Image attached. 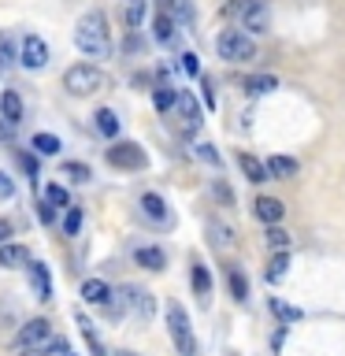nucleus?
Masks as SVG:
<instances>
[{"label": "nucleus", "instance_id": "nucleus-1", "mask_svg": "<svg viewBox=\"0 0 345 356\" xmlns=\"http://www.w3.org/2000/svg\"><path fill=\"white\" fill-rule=\"evenodd\" d=\"M74 44H78L82 56H89V60H108L111 30H108L104 11H86V15L74 22Z\"/></svg>", "mask_w": 345, "mask_h": 356}, {"label": "nucleus", "instance_id": "nucleus-2", "mask_svg": "<svg viewBox=\"0 0 345 356\" xmlns=\"http://www.w3.org/2000/svg\"><path fill=\"white\" fill-rule=\"evenodd\" d=\"M223 15L234 19L241 33H267V22H271V15H267V0H230L227 8H223Z\"/></svg>", "mask_w": 345, "mask_h": 356}, {"label": "nucleus", "instance_id": "nucleus-3", "mask_svg": "<svg viewBox=\"0 0 345 356\" xmlns=\"http://www.w3.org/2000/svg\"><path fill=\"white\" fill-rule=\"evenodd\" d=\"M63 86H67L71 97H89V93H97V89L108 86V74L93 63H74V67H67Z\"/></svg>", "mask_w": 345, "mask_h": 356}, {"label": "nucleus", "instance_id": "nucleus-4", "mask_svg": "<svg viewBox=\"0 0 345 356\" xmlns=\"http://www.w3.org/2000/svg\"><path fill=\"white\" fill-rule=\"evenodd\" d=\"M167 330H171V341H175L178 356H193V353H197L193 327H189V316H186V308L178 305V300H171V305H167Z\"/></svg>", "mask_w": 345, "mask_h": 356}, {"label": "nucleus", "instance_id": "nucleus-5", "mask_svg": "<svg viewBox=\"0 0 345 356\" xmlns=\"http://www.w3.org/2000/svg\"><path fill=\"white\" fill-rule=\"evenodd\" d=\"M216 52H219V60H227V63H245L256 56V41L241 30H223L216 38Z\"/></svg>", "mask_w": 345, "mask_h": 356}, {"label": "nucleus", "instance_id": "nucleus-6", "mask_svg": "<svg viewBox=\"0 0 345 356\" xmlns=\"http://www.w3.org/2000/svg\"><path fill=\"white\" fill-rule=\"evenodd\" d=\"M49 341H52V323L49 319H26L11 345H15L19 353H26V349H45Z\"/></svg>", "mask_w": 345, "mask_h": 356}, {"label": "nucleus", "instance_id": "nucleus-7", "mask_svg": "<svg viewBox=\"0 0 345 356\" xmlns=\"http://www.w3.org/2000/svg\"><path fill=\"white\" fill-rule=\"evenodd\" d=\"M108 163L119 167V171H141V167L149 163V156L141 152V145L119 141V145H111V149H108Z\"/></svg>", "mask_w": 345, "mask_h": 356}, {"label": "nucleus", "instance_id": "nucleus-8", "mask_svg": "<svg viewBox=\"0 0 345 356\" xmlns=\"http://www.w3.org/2000/svg\"><path fill=\"white\" fill-rule=\"evenodd\" d=\"M122 305L127 308H134V316L138 319H152V312H156V300H152V293L145 286H122Z\"/></svg>", "mask_w": 345, "mask_h": 356}, {"label": "nucleus", "instance_id": "nucleus-9", "mask_svg": "<svg viewBox=\"0 0 345 356\" xmlns=\"http://www.w3.org/2000/svg\"><path fill=\"white\" fill-rule=\"evenodd\" d=\"M141 211H145V219L156 222L160 230H171L175 227V216H171V208H167V200L160 193H145L141 197Z\"/></svg>", "mask_w": 345, "mask_h": 356}, {"label": "nucleus", "instance_id": "nucleus-10", "mask_svg": "<svg viewBox=\"0 0 345 356\" xmlns=\"http://www.w3.org/2000/svg\"><path fill=\"white\" fill-rule=\"evenodd\" d=\"M22 67H26V71H41V67H49V44H45L38 33H30L26 41H22Z\"/></svg>", "mask_w": 345, "mask_h": 356}, {"label": "nucleus", "instance_id": "nucleus-11", "mask_svg": "<svg viewBox=\"0 0 345 356\" xmlns=\"http://www.w3.org/2000/svg\"><path fill=\"white\" fill-rule=\"evenodd\" d=\"M175 108H178V115H182L186 138H193V134L200 130V108H197L193 93H178V97H175Z\"/></svg>", "mask_w": 345, "mask_h": 356}, {"label": "nucleus", "instance_id": "nucleus-12", "mask_svg": "<svg viewBox=\"0 0 345 356\" xmlns=\"http://www.w3.org/2000/svg\"><path fill=\"white\" fill-rule=\"evenodd\" d=\"M82 300L86 305H97V308H111V286L104 278H86L82 282Z\"/></svg>", "mask_w": 345, "mask_h": 356}, {"label": "nucleus", "instance_id": "nucleus-13", "mask_svg": "<svg viewBox=\"0 0 345 356\" xmlns=\"http://www.w3.org/2000/svg\"><path fill=\"white\" fill-rule=\"evenodd\" d=\"M252 211H256V219H260V222H267V227H278L282 216H286V204H282V200H275V197H256Z\"/></svg>", "mask_w": 345, "mask_h": 356}, {"label": "nucleus", "instance_id": "nucleus-14", "mask_svg": "<svg viewBox=\"0 0 345 356\" xmlns=\"http://www.w3.org/2000/svg\"><path fill=\"white\" fill-rule=\"evenodd\" d=\"M152 41L163 44V49H171V44L178 41V22H171L167 15L156 11V15H152Z\"/></svg>", "mask_w": 345, "mask_h": 356}, {"label": "nucleus", "instance_id": "nucleus-15", "mask_svg": "<svg viewBox=\"0 0 345 356\" xmlns=\"http://www.w3.org/2000/svg\"><path fill=\"white\" fill-rule=\"evenodd\" d=\"M156 11H160V15H167L171 22H189V19H193L189 0H156Z\"/></svg>", "mask_w": 345, "mask_h": 356}, {"label": "nucleus", "instance_id": "nucleus-16", "mask_svg": "<svg viewBox=\"0 0 345 356\" xmlns=\"http://www.w3.org/2000/svg\"><path fill=\"white\" fill-rule=\"evenodd\" d=\"M0 119H8L11 127L22 122V100H19L15 89H4V93H0Z\"/></svg>", "mask_w": 345, "mask_h": 356}, {"label": "nucleus", "instance_id": "nucleus-17", "mask_svg": "<svg viewBox=\"0 0 345 356\" xmlns=\"http://www.w3.org/2000/svg\"><path fill=\"white\" fill-rule=\"evenodd\" d=\"M264 171H267V178H297V160L294 156H271V160L264 163Z\"/></svg>", "mask_w": 345, "mask_h": 356}, {"label": "nucleus", "instance_id": "nucleus-18", "mask_svg": "<svg viewBox=\"0 0 345 356\" xmlns=\"http://www.w3.org/2000/svg\"><path fill=\"white\" fill-rule=\"evenodd\" d=\"M26 264H30L26 245H11V241L0 245V267H26Z\"/></svg>", "mask_w": 345, "mask_h": 356}, {"label": "nucleus", "instance_id": "nucleus-19", "mask_svg": "<svg viewBox=\"0 0 345 356\" xmlns=\"http://www.w3.org/2000/svg\"><path fill=\"white\" fill-rule=\"evenodd\" d=\"M134 260L141 267H149V271H163L167 267V256H163V249H156V245H141V249L134 252Z\"/></svg>", "mask_w": 345, "mask_h": 356}, {"label": "nucleus", "instance_id": "nucleus-20", "mask_svg": "<svg viewBox=\"0 0 345 356\" xmlns=\"http://www.w3.org/2000/svg\"><path fill=\"white\" fill-rule=\"evenodd\" d=\"M145 11H149V0H122V22H127V30H138L141 26Z\"/></svg>", "mask_w": 345, "mask_h": 356}, {"label": "nucleus", "instance_id": "nucleus-21", "mask_svg": "<svg viewBox=\"0 0 345 356\" xmlns=\"http://www.w3.org/2000/svg\"><path fill=\"white\" fill-rule=\"evenodd\" d=\"M238 167H241V171H245V178H249V182H256V186H264V182H267L264 160H256V156H249V152H241V156H238Z\"/></svg>", "mask_w": 345, "mask_h": 356}, {"label": "nucleus", "instance_id": "nucleus-22", "mask_svg": "<svg viewBox=\"0 0 345 356\" xmlns=\"http://www.w3.org/2000/svg\"><path fill=\"white\" fill-rule=\"evenodd\" d=\"M26 271H30V282H33V289H38V297L41 300H52V282H49L45 264H26Z\"/></svg>", "mask_w": 345, "mask_h": 356}, {"label": "nucleus", "instance_id": "nucleus-23", "mask_svg": "<svg viewBox=\"0 0 345 356\" xmlns=\"http://www.w3.org/2000/svg\"><path fill=\"white\" fill-rule=\"evenodd\" d=\"M93 127H97L100 138H115V134H119V115L111 108H100L93 115Z\"/></svg>", "mask_w": 345, "mask_h": 356}, {"label": "nucleus", "instance_id": "nucleus-24", "mask_svg": "<svg viewBox=\"0 0 345 356\" xmlns=\"http://www.w3.org/2000/svg\"><path fill=\"white\" fill-rule=\"evenodd\" d=\"M271 89H278V78L275 74H252V78H245V93H249V97H264V93H271Z\"/></svg>", "mask_w": 345, "mask_h": 356}, {"label": "nucleus", "instance_id": "nucleus-25", "mask_svg": "<svg viewBox=\"0 0 345 356\" xmlns=\"http://www.w3.org/2000/svg\"><path fill=\"white\" fill-rule=\"evenodd\" d=\"M208 241L216 245V249H234V230L227 227V222H208Z\"/></svg>", "mask_w": 345, "mask_h": 356}, {"label": "nucleus", "instance_id": "nucleus-26", "mask_svg": "<svg viewBox=\"0 0 345 356\" xmlns=\"http://www.w3.org/2000/svg\"><path fill=\"white\" fill-rule=\"evenodd\" d=\"M286 271H289V256L286 252H275L271 256V264H267V282H282V278H286Z\"/></svg>", "mask_w": 345, "mask_h": 356}, {"label": "nucleus", "instance_id": "nucleus-27", "mask_svg": "<svg viewBox=\"0 0 345 356\" xmlns=\"http://www.w3.org/2000/svg\"><path fill=\"white\" fill-rule=\"evenodd\" d=\"M33 152L38 156H56L60 152V138H56V134H33Z\"/></svg>", "mask_w": 345, "mask_h": 356}, {"label": "nucleus", "instance_id": "nucleus-28", "mask_svg": "<svg viewBox=\"0 0 345 356\" xmlns=\"http://www.w3.org/2000/svg\"><path fill=\"white\" fill-rule=\"evenodd\" d=\"M264 241H267V249H271V252H286L289 249V234L282 227H267Z\"/></svg>", "mask_w": 345, "mask_h": 356}, {"label": "nucleus", "instance_id": "nucleus-29", "mask_svg": "<svg viewBox=\"0 0 345 356\" xmlns=\"http://www.w3.org/2000/svg\"><path fill=\"white\" fill-rule=\"evenodd\" d=\"M271 312H275V316L278 319H282V323H297V319H305V312H300V308H294V305H286V300H271Z\"/></svg>", "mask_w": 345, "mask_h": 356}, {"label": "nucleus", "instance_id": "nucleus-30", "mask_svg": "<svg viewBox=\"0 0 345 356\" xmlns=\"http://www.w3.org/2000/svg\"><path fill=\"white\" fill-rule=\"evenodd\" d=\"M175 97H178V93H175L171 86H156V89H152V104L160 108V111H167V108H175Z\"/></svg>", "mask_w": 345, "mask_h": 356}, {"label": "nucleus", "instance_id": "nucleus-31", "mask_svg": "<svg viewBox=\"0 0 345 356\" xmlns=\"http://www.w3.org/2000/svg\"><path fill=\"white\" fill-rule=\"evenodd\" d=\"M178 71H182L186 78H200V60H197V52H182V56H178Z\"/></svg>", "mask_w": 345, "mask_h": 356}, {"label": "nucleus", "instance_id": "nucleus-32", "mask_svg": "<svg viewBox=\"0 0 345 356\" xmlns=\"http://www.w3.org/2000/svg\"><path fill=\"white\" fill-rule=\"evenodd\" d=\"M45 200H49L52 208H71V193H67L63 186H49L45 189Z\"/></svg>", "mask_w": 345, "mask_h": 356}, {"label": "nucleus", "instance_id": "nucleus-33", "mask_svg": "<svg viewBox=\"0 0 345 356\" xmlns=\"http://www.w3.org/2000/svg\"><path fill=\"white\" fill-rule=\"evenodd\" d=\"M11 60H15V44H11L8 33H0V71H8Z\"/></svg>", "mask_w": 345, "mask_h": 356}, {"label": "nucleus", "instance_id": "nucleus-34", "mask_svg": "<svg viewBox=\"0 0 345 356\" xmlns=\"http://www.w3.org/2000/svg\"><path fill=\"white\" fill-rule=\"evenodd\" d=\"M193 289H197L200 297H204L208 289H211V278H208V267H204V264H197V267H193Z\"/></svg>", "mask_w": 345, "mask_h": 356}, {"label": "nucleus", "instance_id": "nucleus-35", "mask_svg": "<svg viewBox=\"0 0 345 356\" xmlns=\"http://www.w3.org/2000/svg\"><path fill=\"white\" fill-rule=\"evenodd\" d=\"M230 293H234V300H245V297H249V282L241 278V271H230Z\"/></svg>", "mask_w": 345, "mask_h": 356}, {"label": "nucleus", "instance_id": "nucleus-36", "mask_svg": "<svg viewBox=\"0 0 345 356\" xmlns=\"http://www.w3.org/2000/svg\"><path fill=\"white\" fill-rule=\"evenodd\" d=\"M63 175L74 178V182H89V167H86V163H74V160L63 163Z\"/></svg>", "mask_w": 345, "mask_h": 356}, {"label": "nucleus", "instance_id": "nucleus-37", "mask_svg": "<svg viewBox=\"0 0 345 356\" xmlns=\"http://www.w3.org/2000/svg\"><path fill=\"white\" fill-rule=\"evenodd\" d=\"M78 227H82V211L71 208V211H67V219H63V230L67 234H78Z\"/></svg>", "mask_w": 345, "mask_h": 356}, {"label": "nucleus", "instance_id": "nucleus-38", "mask_svg": "<svg viewBox=\"0 0 345 356\" xmlns=\"http://www.w3.org/2000/svg\"><path fill=\"white\" fill-rule=\"evenodd\" d=\"M19 163H22V171H26V175L33 178V186H38V178H41V175H38V160H33V156H26V152H22V156H19Z\"/></svg>", "mask_w": 345, "mask_h": 356}, {"label": "nucleus", "instance_id": "nucleus-39", "mask_svg": "<svg viewBox=\"0 0 345 356\" xmlns=\"http://www.w3.org/2000/svg\"><path fill=\"white\" fill-rule=\"evenodd\" d=\"M197 156H200L204 163H216V167H219V152H216V145H197Z\"/></svg>", "mask_w": 345, "mask_h": 356}, {"label": "nucleus", "instance_id": "nucleus-40", "mask_svg": "<svg viewBox=\"0 0 345 356\" xmlns=\"http://www.w3.org/2000/svg\"><path fill=\"white\" fill-rule=\"evenodd\" d=\"M200 89H204V104L216 108V82H211V78H200Z\"/></svg>", "mask_w": 345, "mask_h": 356}, {"label": "nucleus", "instance_id": "nucleus-41", "mask_svg": "<svg viewBox=\"0 0 345 356\" xmlns=\"http://www.w3.org/2000/svg\"><path fill=\"white\" fill-rule=\"evenodd\" d=\"M11 197H15V182H11V178L0 171V200H11Z\"/></svg>", "mask_w": 345, "mask_h": 356}, {"label": "nucleus", "instance_id": "nucleus-42", "mask_svg": "<svg viewBox=\"0 0 345 356\" xmlns=\"http://www.w3.org/2000/svg\"><path fill=\"white\" fill-rule=\"evenodd\" d=\"M38 219H41V222H52V219H56V208L49 204V200H38Z\"/></svg>", "mask_w": 345, "mask_h": 356}, {"label": "nucleus", "instance_id": "nucleus-43", "mask_svg": "<svg viewBox=\"0 0 345 356\" xmlns=\"http://www.w3.org/2000/svg\"><path fill=\"white\" fill-rule=\"evenodd\" d=\"M211 189H216V193H219V200H223V204H234V197H230V189H227V186H223V182H219V178H216V186H211Z\"/></svg>", "mask_w": 345, "mask_h": 356}, {"label": "nucleus", "instance_id": "nucleus-44", "mask_svg": "<svg viewBox=\"0 0 345 356\" xmlns=\"http://www.w3.org/2000/svg\"><path fill=\"white\" fill-rule=\"evenodd\" d=\"M11 138H15V127L8 119H0V141H11Z\"/></svg>", "mask_w": 345, "mask_h": 356}, {"label": "nucleus", "instance_id": "nucleus-45", "mask_svg": "<svg viewBox=\"0 0 345 356\" xmlns=\"http://www.w3.org/2000/svg\"><path fill=\"white\" fill-rule=\"evenodd\" d=\"M282 341H286V327H282V330H278V334H275V338H271V349L278 353V349H282Z\"/></svg>", "mask_w": 345, "mask_h": 356}, {"label": "nucleus", "instance_id": "nucleus-46", "mask_svg": "<svg viewBox=\"0 0 345 356\" xmlns=\"http://www.w3.org/2000/svg\"><path fill=\"white\" fill-rule=\"evenodd\" d=\"M8 238H11V227H8V222H4V219H0V245H4Z\"/></svg>", "mask_w": 345, "mask_h": 356}, {"label": "nucleus", "instance_id": "nucleus-47", "mask_svg": "<svg viewBox=\"0 0 345 356\" xmlns=\"http://www.w3.org/2000/svg\"><path fill=\"white\" fill-rule=\"evenodd\" d=\"M22 356H49V353H45V349H26Z\"/></svg>", "mask_w": 345, "mask_h": 356}, {"label": "nucleus", "instance_id": "nucleus-48", "mask_svg": "<svg viewBox=\"0 0 345 356\" xmlns=\"http://www.w3.org/2000/svg\"><path fill=\"white\" fill-rule=\"evenodd\" d=\"M60 356H74L71 349H67V345H60Z\"/></svg>", "mask_w": 345, "mask_h": 356}, {"label": "nucleus", "instance_id": "nucleus-49", "mask_svg": "<svg viewBox=\"0 0 345 356\" xmlns=\"http://www.w3.org/2000/svg\"><path fill=\"white\" fill-rule=\"evenodd\" d=\"M119 356H138V353H119Z\"/></svg>", "mask_w": 345, "mask_h": 356}]
</instances>
